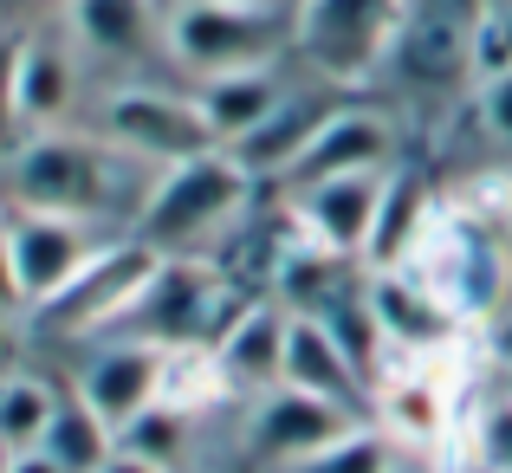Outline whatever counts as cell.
Instances as JSON below:
<instances>
[{"label":"cell","mask_w":512,"mask_h":473,"mask_svg":"<svg viewBox=\"0 0 512 473\" xmlns=\"http://www.w3.org/2000/svg\"><path fill=\"white\" fill-rule=\"evenodd\" d=\"M253 175L240 169L227 150H208L195 162H175L156 175V188L143 195V214L130 234L150 253H201V240H221L247 208Z\"/></svg>","instance_id":"cell-3"},{"label":"cell","mask_w":512,"mask_h":473,"mask_svg":"<svg viewBox=\"0 0 512 473\" xmlns=\"http://www.w3.org/2000/svg\"><path fill=\"white\" fill-rule=\"evenodd\" d=\"M286 324H292V312L273 299H253L234 318V331L214 344L227 396H266V389H279V376H286Z\"/></svg>","instance_id":"cell-15"},{"label":"cell","mask_w":512,"mask_h":473,"mask_svg":"<svg viewBox=\"0 0 512 473\" xmlns=\"http://www.w3.org/2000/svg\"><path fill=\"white\" fill-rule=\"evenodd\" d=\"M467 473H487V467H467Z\"/></svg>","instance_id":"cell-36"},{"label":"cell","mask_w":512,"mask_h":473,"mask_svg":"<svg viewBox=\"0 0 512 473\" xmlns=\"http://www.w3.org/2000/svg\"><path fill=\"white\" fill-rule=\"evenodd\" d=\"M98 473H163V467H150V461H137V454H124V448H117V454H111V461H104Z\"/></svg>","instance_id":"cell-31"},{"label":"cell","mask_w":512,"mask_h":473,"mask_svg":"<svg viewBox=\"0 0 512 473\" xmlns=\"http://www.w3.org/2000/svg\"><path fill=\"white\" fill-rule=\"evenodd\" d=\"M0 312H26L20 279H13V247H7V221H0Z\"/></svg>","instance_id":"cell-29"},{"label":"cell","mask_w":512,"mask_h":473,"mask_svg":"<svg viewBox=\"0 0 512 473\" xmlns=\"http://www.w3.org/2000/svg\"><path fill=\"white\" fill-rule=\"evenodd\" d=\"M156 260H163V253H150L137 234L130 240H104L72 286H59L46 305H33V331H46V337H91V344H98V337L124 318V305L143 292V279L156 273Z\"/></svg>","instance_id":"cell-7"},{"label":"cell","mask_w":512,"mask_h":473,"mask_svg":"<svg viewBox=\"0 0 512 473\" xmlns=\"http://www.w3.org/2000/svg\"><path fill=\"white\" fill-rule=\"evenodd\" d=\"M286 39L292 13L260 0H182L163 20V52L201 85L227 72H266Z\"/></svg>","instance_id":"cell-4"},{"label":"cell","mask_w":512,"mask_h":473,"mask_svg":"<svg viewBox=\"0 0 512 473\" xmlns=\"http://www.w3.org/2000/svg\"><path fill=\"white\" fill-rule=\"evenodd\" d=\"M156 389H163V350L156 344H130V337H98L91 357L78 363L72 396L117 435V428H130L156 402Z\"/></svg>","instance_id":"cell-10"},{"label":"cell","mask_w":512,"mask_h":473,"mask_svg":"<svg viewBox=\"0 0 512 473\" xmlns=\"http://www.w3.org/2000/svg\"><path fill=\"white\" fill-rule=\"evenodd\" d=\"M39 454H52L65 473H98V467L117 454V435H111V428H104L78 396H59L46 435H39Z\"/></svg>","instance_id":"cell-22"},{"label":"cell","mask_w":512,"mask_h":473,"mask_svg":"<svg viewBox=\"0 0 512 473\" xmlns=\"http://www.w3.org/2000/svg\"><path fill=\"white\" fill-rule=\"evenodd\" d=\"M396 473H409V467H402V461H396Z\"/></svg>","instance_id":"cell-37"},{"label":"cell","mask_w":512,"mask_h":473,"mask_svg":"<svg viewBox=\"0 0 512 473\" xmlns=\"http://www.w3.org/2000/svg\"><path fill=\"white\" fill-rule=\"evenodd\" d=\"M500 396H506V402H512V363H506V383H500Z\"/></svg>","instance_id":"cell-33"},{"label":"cell","mask_w":512,"mask_h":473,"mask_svg":"<svg viewBox=\"0 0 512 473\" xmlns=\"http://www.w3.org/2000/svg\"><path fill=\"white\" fill-rule=\"evenodd\" d=\"M13 350V312H0V357Z\"/></svg>","instance_id":"cell-32"},{"label":"cell","mask_w":512,"mask_h":473,"mask_svg":"<svg viewBox=\"0 0 512 473\" xmlns=\"http://www.w3.org/2000/svg\"><path fill=\"white\" fill-rule=\"evenodd\" d=\"M409 0H292V46L325 85L357 91L389 59Z\"/></svg>","instance_id":"cell-5"},{"label":"cell","mask_w":512,"mask_h":473,"mask_svg":"<svg viewBox=\"0 0 512 473\" xmlns=\"http://www.w3.org/2000/svg\"><path fill=\"white\" fill-rule=\"evenodd\" d=\"M260 7H286V0H260Z\"/></svg>","instance_id":"cell-35"},{"label":"cell","mask_w":512,"mask_h":473,"mask_svg":"<svg viewBox=\"0 0 512 473\" xmlns=\"http://www.w3.org/2000/svg\"><path fill=\"white\" fill-rule=\"evenodd\" d=\"M78 104V65L72 52L46 46V39H26L20 52V130H59Z\"/></svg>","instance_id":"cell-21"},{"label":"cell","mask_w":512,"mask_h":473,"mask_svg":"<svg viewBox=\"0 0 512 473\" xmlns=\"http://www.w3.org/2000/svg\"><path fill=\"white\" fill-rule=\"evenodd\" d=\"M20 33H0V162L13 156V137H20Z\"/></svg>","instance_id":"cell-27"},{"label":"cell","mask_w":512,"mask_h":473,"mask_svg":"<svg viewBox=\"0 0 512 473\" xmlns=\"http://www.w3.org/2000/svg\"><path fill=\"white\" fill-rule=\"evenodd\" d=\"M292 473H396V441L370 435V422H363V428H350L344 441H331L325 454L299 461Z\"/></svg>","instance_id":"cell-25"},{"label":"cell","mask_w":512,"mask_h":473,"mask_svg":"<svg viewBox=\"0 0 512 473\" xmlns=\"http://www.w3.org/2000/svg\"><path fill=\"white\" fill-rule=\"evenodd\" d=\"M350 428H363L357 415L331 409V402L305 396V389H266V396H253L247 409V454L279 473H292L299 461H312V454H325L331 441H344Z\"/></svg>","instance_id":"cell-8"},{"label":"cell","mask_w":512,"mask_h":473,"mask_svg":"<svg viewBox=\"0 0 512 473\" xmlns=\"http://www.w3.org/2000/svg\"><path fill=\"white\" fill-rule=\"evenodd\" d=\"M7 247H13V279H20V299H26V312H33V305H46L52 292L72 286V279L91 266L98 234H91V221H65V214L20 208L7 221Z\"/></svg>","instance_id":"cell-9"},{"label":"cell","mask_w":512,"mask_h":473,"mask_svg":"<svg viewBox=\"0 0 512 473\" xmlns=\"http://www.w3.org/2000/svg\"><path fill=\"white\" fill-rule=\"evenodd\" d=\"M98 130L111 150L150 162V169H175V162H195L208 150H221L214 124L201 117L195 91H156V85H130L117 91L98 111Z\"/></svg>","instance_id":"cell-6"},{"label":"cell","mask_w":512,"mask_h":473,"mask_svg":"<svg viewBox=\"0 0 512 473\" xmlns=\"http://www.w3.org/2000/svg\"><path fill=\"white\" fill-rule=\"evenodd\" d=\"M512 234L500 221H480L461 201H435L415 253L402 260V273H415L461 324L493 318L512 299Z\"/></svg>","instance_id":"cell-1"},{"label":"cell","mask_w":512,"mask_h":473,"mask_svg":"<svg viewBox=\"0 0 512 473\" xmlns=\"http://www.w3.org/2000/svg\"><path fill=\"white\" fill-rule=\"evenodd\" d=\"M13 201L33 214H65V221H98L111 214V188L124 175H150V162L111 150L104 137H72V130H39L7 162Z\"/></svg>","instance_id":"cell-2"},{"label":"cell","mask_w":512,"mask_h":473,"mask_svg":"<svg viewBox=\"0 0 512 473\" xmlns=\"http://www.w3.org/2000/svg\"><path fill=\"white\" fill-rule=\"evenodd\" d=\"M0 473H65L52 454H39V448H26V454H0Z\"/></svg>","instance_id":"cell-30"},{"label":"cell","mask_w":512,"mask_h":473,"mask_svg":"<svg viewBox=\"0 0 512 473\" xmlns=\"http://www.w3.org/2000/svg\"><path fill=\"white\" fill-rule=\"evenodd\" d=\"M52 409H59V389L33 370H7L0 376V454H26L39 448Z\"/></svg>","instance_id":"cell-23"},{"label":"cell","mask_w":512,"mask_h":473,"mask_svg":"<svg viewBox=\"0 0 512 473\" xmlns=\"http://www.w3.org/2000/svg\"><path fill=\"white\" fill-rule=\"evenodd\" d=\"M363 299H370V318H376V331H383V350H402V357H415V363L448 350L454 331H461V318H454L415 273H402V266H376V273L363 279Z\"/></svg>","instance_id":"cell-13"},{"label":"cell","mask_w":512,"mask_h":473,"mask_svg":"<svg viewBox=\"0 0 512 473\" xmlns=\"http://www.w3.org/2000/svg\"><path fill=\"white\" fill-rule=\"evenodd\" d=\"M480 124H487V137L500 143L512 156V65H493V72H480Z\"/></svg>","instance_id":"cell-28"},{"label":"cell","mask_w":512,"mask_h":473,"mask_svg":"<svg viewBox=\"0 0 512 473\" xmlns=\"http://www.w3.org/2000/svg\"><path fill=\"white\" fill-rule=\"evenodd\" d=\"M0 7H7V13H13V7H26V0H0Z\"/></svg>","instance_id":"cell-34"},{"label":"cell","mask_w":512,"mask_h":473,"mask_svg":"<svg viewBox=\"0 0 512 473\" xmlns=\"http://www.w3.org/2000/svg\"><path fill=\"white\" fill-rule=\"evenodd\" d=\"M467 467H487V473H512V402H487L474 422V454Z\"/></svg>","instance_id":"cell-26"},{"label":"cell","mask_w":512,"mask_h":473,"mask_svg":"<svg viewBox=\"0 0 512 473\" xmlns=\"http://www.w3.org/2000/svg\"><path fill=\"white\" fill-rule=\"evenodd\" d=\"M65 20L98 59H150L163 52V26H156L150 0H65Z\"/></svg>","instance_id":"cell-16"},{"label":"cell","mask_w":512,"mask_h":473,"mask_svg":"<svg viewBox=\"0 0 512 473\" xmlns=\"http://www.w3.org/2000/svg\"><path fill=\"white\" fill-rule=\"evenodd\" d=\"M318 124H325V104L286 91V104H279V111L266 117L260 130H247L240 143H227V156H234L247 175H273V182H286L292 162L305 156V143L318 137Z\"/></svg>","instance_id":"cell-18"},{"label":"cell","mask_w":512,"mask_h":473,"mask_svg":"<svg viewBox=\"0 0 512 473\" xmlns=\"http://www.w3.org/2000/svg\"><path fill=\"white\" fill-rule=\"evenodd\" d=\"M402 162V143H396V124L383 111H363V104H331L318 137L305 143V156L292 162L286 188H305V182H325V175H383Z\"/></svg>","instance_id":"cell-11"},{"label":"cell","mask_w":512,"mask_h":473,"mask_svg":"<svg viewBox=\"0 0 512 473\" xmlns=\"http://www.w3.org/2000/svg\"><path fill=\"white\" fill-rule=\"evenodd\" d=\"M428 214H435V195H428V182L409 169V162H396V169L383 175V208H376V227H370V253H363V266H402L415 253V240H422Z\"/></svg>","instance_id":"cell-19"},{"label":"cell","mask_w":512,"mask_h":473,"mask_svg":"<svg viewBox=\"0 0 512 473\" xmlns=\"http://www.w3.org/2000/svg\"><path fill=\"white\" fill-rule=\"evenodd\" d=\"M286 389H305V396L331 402V409L370 422V376L344 357V344L325 331L318 318H292L286 324Z\"/></svg>","instance_id":"cell-14"},{"label":"cell","mask_w":512,"mask_h":473,"mask_svg":"<svg viewBox=\"0 0 512 473\" xmlns=\"http://www.w3.org/2000/svg\"><path fill=\"white\" fill-rule=\"evenodd\" d=\"M448 383H435V376L415 363V370L402 376H383L376 383V422H383L389 441H409V448H435L441 435H448Z\"/></svg>","instance_id":"cell-17"},{"label":"cell","mask_w":512,"mask_h":473,"mask_svg":"<svg viewBox=\"0 0 512 473\" xmlns=\"http://www.w3.org/2000/svg\"><path fill=\"white\" fill-rule=\"evenodd\" d=\"M188 435H195V415L169 409V402H150L130 428H117V448L137 454V461H150V467H163V473H175L182 454H188Z\"/></svg>","instance_id":"cell-24"},{"label":"cell","mask_w":512,"mask_h":473,"mask_svg":"<svg viewBox=\"0 0 512 473\" xmlns=\"http://www.w3.org/2000/svg\"><path fill=\"white\" fill-rule=\"evenodd\" d=\"M383 175H325V182L292 188V227L318 247L344 253V260H363L376 208H383Z\"/></svg>","instance_id":"cell-12"},{"label":"cell","mask_w":512,"mask_h":473,"mask_svg":"<svg viewBox=\"0 0 512 473\" xmlns=\"http://www.w3.org/2000/svg\"><path fill=\"white\" fill-rule=\"evenodd\" d=\"M195 104H201V117L214 124V137H221V150H227V143L260 130L266 117L286 104V85H279L273 65H266V72H227V78H208V85L195 91Z\"/></svg>","instance_id":"cell-20"}]
</instances>
